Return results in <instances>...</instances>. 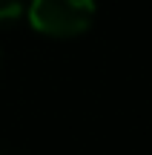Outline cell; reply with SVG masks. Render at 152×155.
Listing matches in <instances>:
<instances>
[{"label":"cell","mask_w":152,"mask_h":155,"mask_svg":"<svg viewBox=\"0 0 152 155\" xmlns=\"http://www.w3.org/2000/svg\"><path fill=\"white\" fill-rule=\"evenodd\" d=\"M95 0H32L29 23L49 38H75L89 29Z\"/></svg>","instance_id":"1"},{"label":"cell","mask_w":152,"mask_h":155,"mask_svg":"<svg viewBox=\"0 0 152 155\" xmlns=\"http://www.w3.org/2000/svg\"><path fill=\"white\" fill-rule=\"evenodd\" d=\"M26 15L23 0H0V26H15Z\"/></svg>","instance_id":"2"}]
</instances>
